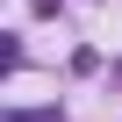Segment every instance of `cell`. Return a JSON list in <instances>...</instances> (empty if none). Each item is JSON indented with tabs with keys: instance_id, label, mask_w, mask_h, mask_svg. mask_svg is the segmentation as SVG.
Returning a JSON list of instances; mask_svg holds the SVG:
<instances>
[{
	"instance_id": "1",
	"label": "cell",
	"mask_w": 122,
	"mask_h": 122,
	"mask_svg": "<svg viewBox=\"0 0 122 122\" xmlns=\"http://www.w3.org/2000/svg\"><path fill=\"white\" fill-rule=\"evenodd\" d=\"M115 72H122V65H115Z\"/></svg>"
}]
</instances>
